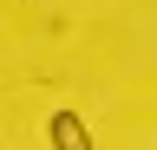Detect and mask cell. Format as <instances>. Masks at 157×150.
<instances>
[{
    "label": "cell",
    "instance_id": "6da1fadb",
    "mask_svg": "<svg viewBox=\"0 0 157 150\" xmlns=\"http://www.w3.org/2000/svg\"><path fill=\"white\" fill-rule=\"evenodd\" d=\"M52 150H92V130L78 111H52Z\"/></svg>",
    "mask_w": 157,
    "mask_h": 150
}]
</instances>
